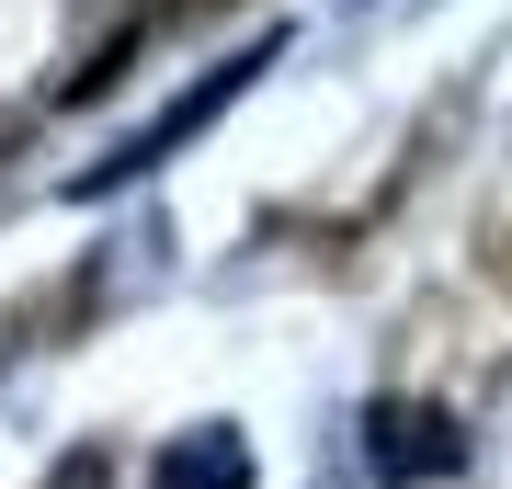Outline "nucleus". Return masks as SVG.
I'll use <instances>...</instances> for the list:
<instances>
[{
    "mask_svg": "<svg viewBox=\"0 0 512 489\" xmlns=\"http://www.w3.org/2000/svg\"><path fill=\"white\" fill-rule=\"evenodd\" d=\"M274 57H285V35H262V46H239V57H228V69H205V80L183 91V103H171V114H160V126H148V137L126 148V160H103V182H137V171H160V160H171V148H194V137H205V126H217V114L239 103V91H251L262 69H274ZM103 182H80V194H103Z\"/></svg>",
    "mask_w": 512,
    "mask_h": 489,
    "instance_id": "nucleus-1",
    "label": "nucleus"
},
{
    "mask_svg": "<svg viewBox=\"0 0 512 489\" xmlns=\"http://www.w3.org/2000/svg\"><path fill=\"white\" fill-rule=\"evenodd\" d=\"M365 467L387 489H433V478L467 467V433H456V410H433V399H387V410H365Z\"/></svg>",
    "mask_w": 512,
    "mask_h": 489,
    "instance_id": "nucleus-2",
    "label": "nucleus"
},
{
    "mask_svg": "<svg viewBox=\"0 0 512 489\" xmlns=\"http://www.w3.org/2000/svg\"><path fill=\"white\" fill-rule=\"evenodd\" d=\"M148 489H251V444H239V433H194V444L160 455Z\"/></svg>",
    "mask_w": 512,
    "mask_h": 489,
    "instance_id": "nucleus-3",
    "label": "nucleus"
},
{
    "mask_svg": "<svg viewBox=\"0 0 512 489\" xmlns=\"http://www.w3.org/2000/svg\"><path fill=\"white\" fill-rule=\"evenodd\" d=\"M46 489H103V455H69V467H57Z\"/></svg>",
    "mask_w": 512,
    "mask_h": 489,
    "instance_id": "nucleus-4",
    "label": "nucleus"
}]
</instances>
